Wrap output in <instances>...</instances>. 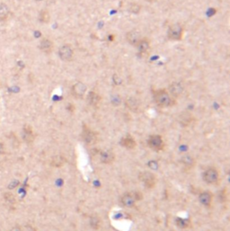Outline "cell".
Instances as JSON below:
<instances>
[{"label":"cell","instance_id":"15","mask_svg":"<svg viewBox=\"0 0 230 231\" xmlns=\"http://www.w3.org/2000/svg\"><path fill=\"white\" fill-rule=\"evenodd\" d=\"M100 160L104 164H112L115 160L114 153L111 150L102 151L100 154Z\"/></svg>","mask_w":230,"mask_h":231},{"label":"cell","instance_id":"1","mask_svg":"<svg viewBox=\"0 0 230 231\" xmlns=\"http://www.w3.org/2000/svg\"><path fill=\"white\" fill-rule=\"evenodd\" d=\"M154 100L159 107L165 108L173 105L172 96L166 89H160L154 92Z\"/></svg>","mask_w":230,"mask_h":231},{"label":"cell","instance_id":"29","mask_svg":"<svg viewBox=\"0 0 230 231\" xmlns=\"http://www.w3.org/2000/svg\"><path fill=\"white\" fill-rule=\"evenodd\" d=\"M148 166H149V167L153 168V169H157L158 167V165H157V163L156 161H150L148 163Z\"/></svg>","mask_w":230,"mask_h":231},{"label":"cell","instance_id":"8","mask_svg":"<svg viewBox=\"0 0 230 231\" xmlns=\"http://www.w3.org/2000/svg\"><path fill=\"white\" fill-rule=\"evenodd\" d=\"M86 90H87V87L83 82H76L72 86V89H71L72 95L77 99H82L86 93Z\"/></svg>","mask_w":230,"mask_h":231},{"label":"cell","instance_id":"13","mask_svg":"<svg viewBox=\"0 0 230 231\" xmlns=\"http://www.w3.org/2000/svg\"><path fill=\"white\" fill-rule=\"evenodd\" d=\"M212 200H213V195L209 192H202L199 195V202L207 208H209L211 206Z\"/></svg>","mask_w":230,"mask_h":231},{"label":"cell","instance_id":"12","mask_svg":"<svg viewBox=\"0 0 230 231\" xmlns=\"http://www.w3.org/2000/svg\"><path fill=\"white\" fill-rule=\"evenodd\" d=\"M183 90H184V87L183 85L179 82H175V83H172L170 85L167 92L171 96L178 97L183 93Z\"/></svg>","mask_w":230,"mask_h":231},{"label":"cell","instance_id":"19","mask_svg":"<svg viewBox=\"0 0 230 231\" xmlns=\"http://www.w3.org/2000/svg\"><path fill=\"white\" fill-rule=\"evenodd\" d=\"M23 137L24 141H26L27 143H31L34 139V134L32 131V129L31 126L29 125H25L23 128Z\"/></svg>","mask_w":230,"mask_h":231},{"label":"cell","instance_id":"23","mask_svg":"<svg viewBox=\"0 0 230 231\" xmlns=\"http://www.w3.org/2000/svg\"><path fill=\"white\" fill-rule=\"evenodd\" d=\"M192 121V116L189 113H183L180 116V122L183 125V126H187L191 123V122Z\"/></svg>","mask_w":230,"mask_h":231},{"label":"cell","instance_id":"21","mask_svg":"<svg viewBox=\"0 0 230 231\" xmlns=\"http://www.w3.org/2000/svg\"><path fill=\"white\" fill-rule=\"evenodd\" d=\"M9 14V9L6 4H0V21L6 20Z\"/></svg>","mask_w":230,"mask_h":231},{"label":"cell","instance_id":"28","mask_svg":"<svg viewBox=\"0 0 230 231\" xmlns=\"http://www.w3.org/2000/svg\"><path fill=\"white\" fill-rule=\"evenodd\" d=\"M91 225L95 228V229H97L98 227H99V220L97 219V218H93L92 220H91Z\"/></svg>","mask_w":230,"mask_h":231},{"label":"cell","instance_id":"31","mask_svg":"<svg viewBox=\"0 0 230 231\" xmlns=\"http://www.w3.org/2000/svg\"><path fill=\"white\" fill-rule=\"evenodd\" d=\"M12 231H22V230L20 228H18V227H14V228L12 229Z\"/></svg>","mask_w":230,"mask_h":231},{"label":"cell","instance_id":"3","mask_svg":"<svg viewBox=\"0 0 230 231\" xmlns=\"http://www.w3.org/2000/svg\"><path fill=\"white\" fill-rule=\"evenodd\" d=\"M142 198V194L140 192H127L122 195L121 201L123 206L127 208H132L135 206L137 200Z\"/></svg>","mask_w":230,"mask_h":231},{"label":"cell","instance_id":"6","mask_svg":"<svg viewBox=\"0 0 230 231\" xmlns=\"http://www.w3.org/2000/svg\"><path fill=\"white\" fill-rule=\"evenodd\" d=\"M139 180L144 184L147 189H153L157 184V178L155 175L147 171L139 174Z\"/></svg>","mask_w":230,"mask_h":231},{"label":"cell","instance_id":"18","mask_svg":"<svg viewBox=\"0 0 230 231\" xmlns=\"http://www.w3.org/2000/svg\"><path fill=\"white\" fill-rule=\"evenodd\" d=\"M53 42L49 40V39H43L41 43H40V49L42 52H44L45 54H50L53 51Z\"/></svg>","mask_w":230,"mask_h":231},{"label":"cell","instance_id":"9","mask_svg":"<svg viewBox=\"0 0 230 231\" xmlns=\"http://www.w3.org/2000/svg\"><path fill=\"white\" fill-rule=\"evenodd\" d=\"M141 39H142L141 33L137 29H133V30L127 32V34H126L127 42H129V44L133 45V46H137L138 44V42H140Z\"/></svg>","mask_w":230,"mask_h":231},{"label":"cell","instance_id":"30","mask_svg":"<svg viewBox=\"0 0 230 231\" xmlns=\"http://www.w3.org/2000/svg\"><path fill=\"white\" fill-rule=\"evenodd\" d=\"M4 152H5V147H4V145L0 142V155L4 154Z\"/></svg>","mask_w":230,"mask_h":231},{"label":"cell","instance_id":"2","mask_svg":"<svg viewBox=\"0 0 230 231\" xmlns=\"http://www.w3.org/2000/svg\"><path fill=\"white\" fill-rule=\"evenodd\" d=\"M203 180L206 184L210 185H216L220 183V173L219 171L214 167L208 168L202 175Z\"/></svg>","mask_w":230,"mask_h":231},{"label":"cell","instance_id":"5","mask_svg":"<svg viewBox=\"0 0 230 231\" xmlns=\"http://www.w3.org/2000/svg\"><path fill=\"white\" fill-rule=\"evenodd\" d=\"M147 145L155 151H161L165 148V142L160 135H152L147 139Z\"/></svg>","mask_w":230,"mask_h":231},{"label":"cell","instance_id":"10","mask_svg":"<svg viewBox=\"0 0 230 231\" xmlns=\"http://www.w3.org/2000/svg\"><path fill=\"white\" fill-rule=\"evenodd\" d=\"M82 138H83V140L87 144H94L97 140L96 133L86 126H84L83 129Z\"/></svg>","mask_w":230,"mask_h":231},{"label":"cell","instance_id":"24","mask_svg":"<svg viewBox=\"0 0 230 231\" xmlns=\"http://www.w3.org/2000/svg\"><path fill=\"white\" fill-rule=\"evenodd\" d=\"M65 163V158H62L61 156H57L51 160V166L55 167H62Z\"/></svg>","mask_w":230,"mask_h":231},{"label":"cell","instance_id":"27","mask_svg":"<svg viewBox=\"0 0 230 231\" xmlns=\"http://www.w3.org/2000/svg\"><path fill=\"white\" fill-rule=\"evenodd\" d=\"M5 200L7 201V202H9L10 204L12 203H14V201H15V199H14V196L10 193V192H6V193H5Z\"/></svg>","mask_w":230,"mask_h":231},{"label":"cell","instance_id":"25","mask_svg":"<svg viewBox=\"0 0 230 231\" xmlns=\"http://www.w3.org/2000/svg\"><path fill=\"white\" fill-rule=\"evenodd\" d=\"M39 19L42 23H49L50 19H51L50 13L47 10H42L40 12V14H39Z\"/></svg>","mask_w":230,"mask_h":231},{"label":"cell","instance_id":"11","mask_svg":"<svg viewBox=\"0 0 230 231\" xmlns=\"http://www.w3.org/2000/svg\"><path fill=\"white\" fill-rule=\"evenodd\" d=\"M138 54L141 57H146L150 52V42L146 38H142L138 44L137 45Z\"/></svg>","mask_w":230,"mask_h":231},{"label":"cell","instance_id":"17","mask_svg":"<svg viewBox=\"0 0 230 231\" xmlns=\"http://www.w3.org/2000/svg\"><path fill=\"white\" fill-rule=\"evenodd\" d=\"M121 145L127 149H134L137 146V142L133 137L126 136L121 138Z\"/></svg>","mask_w":230,"mask_h":231},{"label":"cell","instance_id":"32","mask_svg":"<svg viewBox=\"0 0 230 231\" xmlns=\"http://www.w3.org/2000/svg\"><path fill=\"white\" fill-rule=\"evenodd\" d=\"M35 1H38V2H39V1H42V0H35Z\"/></svg>","mask_w":230,"mask_h":231},{"label":"cell","instance_id":"26","mask_svg":"<svg viewBox=\"0 0 230 231\" xmlns=\"http://www.w3.org/2000/svg\"><path fill=\"white\" fill-rule=\"evenodd\" d=\"M140 6L138 4H131L129 6V11L133 14H138L140 11Z\"/></svg>","mask_w":230,"mask_h":231},{"label":"cell","instance_id":"20","mask_svg":"<svg viewBox=\"0 0 230 231\" xmlns=\"http://www.w3.org/2000/svg\"><path fill=\"white\" fill-rule=\"evenodd\" d=\"M175 224L179 229H185L191 227V223L189 219H183V218H176L175 220Z\"/></svg>","mask_w":230,"mask_h":231},{"label":"cell","instance_id":"22","mask_svg":"<svg viewBox=\"0 0 230 231\" xmlns=\"http://www.w3.org/2000/svg\"><path fill=\"white\" fill-rule=\"evenodd\" d=\"M182 163L184 165L185 167L191 168L194 167V165H195L196 162H195V160L191 158V156H184L183 158H182Z\"/></svg>","mask_w":230,"mask_h":231},{"label":"cell","instance_id":"14","mask_svg":"<svg viewBox=\"0 0 230 231\" xmlns=\"http://www.w3.org/2000/svg\"><path fill=\"white\" fill-rule=\"evenodd\" d=\"M125 105L128 109H129L132 112H138L140 107V103L136 97L129 96L125 100Z\"/></svg>","mask_w":230,"mask_h":231},{"label":"cell","instance_id":"4","mask_svg":"<svg viewBox=\"0 0 230 231\" xmlns=\"http://www.w3.org/2000/svg\"><path fill=\"white\" fill-rule=\"evenodd\" d=\"M183 36V28L180 23H175L168 29L167 37L172 41H181Z\"/></svg>","mask_w":230,"mask_h":231},{"label":"cell","instance_id":"16","mask_svg":"<svg viewBox=\"0 0 230 231\" xmlns=\"http://www.w3.org/2000/svg\"><path fill=\"white\" fill-rule=\"evenodd\" d=\"M87 99H88V102H89L90 105H92L93 107H98L101 104V102H102L101 95H99L98 93L94 92V91H91L88 94Z\"/></svg>","mask_w":230,"mask_h":231},{"label":"cell","instance_id":"7","mask_svg":"<svg viewBox=\"0 0 230 231\" xmlns=\"http://www.w3.org/2000/svg\"><path fill=\"white\" fill-rule=\"evenodd\" d=\"M59 56L63 61H71L74 57V50L71 45L64 44L59 50Z\"/></svg>","mask_w":230,"mask_h":231}]
</instances>
